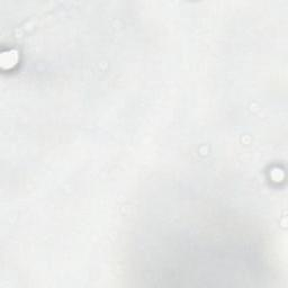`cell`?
<instances>
[{"mask_svg": "<svg viewBox=\"0 0 288 288\" xmlns=\"http://www.w3.org/2000/svg\"><path fill=\"white\" fill-rule=\"evenodd\" d=\"M19 61V55L16 50H7L0 54V65L4 70H12Z\"/></svg>", "mask_w": 288, "mask_h": 288, "instance_id": "6da1fadb", "label": "cell"}]
</instances>
